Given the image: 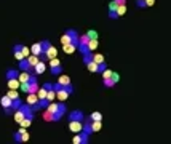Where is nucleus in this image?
Returning <instances> with one entry per match:
<instances>
[{
  "instance_id": "obj_5",
  "label": "nucleus",
  "mask_w": 171,
  "mask_h": 144,
  "mask_svg": "<svg viewBox=\"0 0 171 144\" xmlns=\"http://www.w3.org/2000/svg\"><path fill=\"white\" fill-rule=\"evenodd\" d=\"M50 74L51 75H61L62 74V66L59 63L58 58H53L50 59Z\"/></svg>"
},
{
  "instance_id": "obj_15",
  "label": "nucleus",
  "mask_w": 171,
  "mask_h": 144,
  "mask_svg": "<svg viewBox=\"0 0 171 144\" xmlns=\"http://www.w3.org/2000/svg\"><path fill=\"white\" fill-rule=\"evenodd\" d=\"M31 53H32V55H37V56H40V55L43 53V50H42V43H40V42L34 43V45L31 46Z\"/></svg>"
},
{
  "instance_id": "obj_36",
  "label": "nucleus",
  "mask_w": 171,
  "mask_h": 144,
  "mask_svg": "<svg viewBox=\"0 0 171 144\" xmlns=\"http://www.w3.org/2000/svg\"><path fill=\"white\" fill-rule=\"evenodd\" d=\"M117 5H126V0H115Z\"/></svg>"
},
{
  "instance_id": "obj_30",
  "label": "nucleus",
  "mask_w": 171,
  "mask_h": 144,
  "mask_svg": "<svg viewBox=\"0 0 171 144\" xmlns=\"http://www.w3.org/2000/svg\"><path fill=\"white\" fill-rule=\"evenodd\" d=\"M6 94L10 96L11 99H18V98H19V94H18V90H10V91H8Z\"/></svg>"
},
{
  "instance_id": "obj_3",
  "label": "nucleus",
  "mask_w": 171,
  "mask_h": 144,
  "mask_svg": "<svg viewBox=\"0 0 171 144\" xmlns=\"http://www.w3.org/2000/svg\"><path fill=\"white\" fill-rule=\"evenodd\" d=\"M39 79H37V74H31V77L27 79V82H23L21 83V90L27 94L31 93H37L39 91Z\"/></svg>"
},
{
  "instance_id": "obj_17",
  "label": "nucleus",
  "mask_w": 171,
  "mask_h": 144,
  "mask_svg": "<svg viewBox=\"0 0 171 144\" xmlns=\"http://www.w3.org/2000/svg\"><path fill=\"white\" fill-rule=\"evenodd\" d=\"M37 103H39V96H37V93H31V94H27V104L35 106Z\"/></svg>"
},
{
  "instance_id": "obj_25",
  "label": "nucleus",
  "mask_w": 171,
  "mask_h": 144,
  "mask_svg": "<svg viewBox=\"0 0 171 144\" xmlns=\"http://www.w3.org/2000/svg\"><path fill=\"white\" fill-rule=\"evenodd\" d=\"M90 119L94 122V120H102V114L101 112H93V114H90Z\"/></svg>"
},
{
  "instance_id": "obj_2",
  "label": "nucleus",
  "mask_w": 171,
  "mask_h": 144,
  "mask_svg": "<svg viewBox=\"0 0 171 144\" xmlns=\"http://www.w3.org/2000/svg\"><path fill=\"white\" fill-rule=\"evenodd\" d=\"M34 109H32V106L31 104H23L18 111H15V120L19 123L21 120L24 119H29V120H34Z\"/></svg>"
},
{
  "instance_id": "obj_21",
  "label": "nucleus",
  "mask_w": 171,
  "mask_h": 144,
  "mask_svg": "<svg viewBox=\"0 0 171 144\" xmlns=\"http://www.w3.org/2000/svg\"><path fill=\"white\" fill-rule=\"evenodd\" d=\"M93 59H94V63H96V64H102V63H106V61H104V55H101V53L93 55Z\"/></svg>"
},
{
  "instance_id": "obj_23",
  "label": "nucleus",
  "mask_w": 171,
  "mask_h": 144,
  "mask_svg": "<svg viewBox=\"0 0 171 144\" xmlns=\"http://www.w3.org/2000/svg\"><path fill=\"white\" fill-rule=\"evenodd\" d=\"M87 35L90 37V40H98V32L94 31V29H90V31L87 32Z\"/></svg>"
},
{
  "instance_id": "obj_8",
  "label": "nucleus",
  "mask_w": 171,
  "mask_h": 144,
  "mask_svg": "<svg viewBox=\"0 0 171 144\" xmlns=\"http://www.w3.org/2000/svg\"><path fill=\"white\" fill-rule=\"evenodd\" d=\"M85 114L82 112V111H79V109H74V111H71L69 112V120H79V122H85Z\"/></svg>"
},
{
  "instance_id": "obj_6",
  "label": "nucleus",
  "mask_w": 171,
  "mask_h": 144,
  "mask_svg": "<svg viewBox=\"0 0 171 144\" xmlns=\"http://www.w3.org/2000/svg\"><path fill=\"white\" fill-rule=\"evenodd\" d=\"M75 144H88L90 142V136L87 133H83V131H79V133H75V136L72 139Z\"/></svg>"
},
{
  "instance_id": "obj_1",
  "label": "nucleus",
  "mask_w": 171,
  "mask_h": 144,
  "mask_svg": "<svg viewBox=\"0 0 171 144\" xmlns=\"http://www.w3.org/2000/svg\"><path fill=\"white\" fill-rule=\"evenodd\" d=\"M67 112V106L62 101L61 103H50V106L43 111V120L45 122H59L64 114Z\"/></svg>"
},
{
  "instance_id": "obj_34",
  "label": "nucleus",
  "mask_w": 171,
  "mask_h": 144,
  "mask_svg": "<svg viewBox=\"0 0 171 144\" xmlns=\"http://www.w3.org/2000/svg\"><path fill=\"white\" fill-rule=\"evenodd\" d=\"M136 7L138 8H146V0H136Z\"/></svg>"
},
{
  "instance_id": "obj_19",
  "label": "nucleus",
  "mask_w": 171,
  "mask_h": 144,
  "mask_svg": "<svg viewBox=\"0 0 171 144\" xmlns=\"http://www.w3.org/2000/svg\"><path fill=\"white\" fill-rule=\"evenodd\" d=\"M46 94H48V88L43 85V86H40L39 88V91H37V96H39V99H43V98H46Z\"/></svg>"
},
{
  "instance_id": "obj_12",
  "label": "nucleus",
  "mask_w": 171,
  "mask_h": 144,
  "mask_svg": "<svg viewBox=\"0 0 171 144\" xmlns=\"http://www.w3.org/2000/svg\"><path fill=\"white\" fill-rule=\"evenodd\" d=\"M83 128V122H79V120H69V130L72 133H79L82 131Z\"/></svg>"
},
{
  "instance_id": "obj_9",
  "label": "nucleus",
  "mask_w": 171,
  "mask_h": 144,
  "mask_svg": "<svg viewBox=\"0 0 171 144\" xmlns=\"http://www.w3.org/2000/svg\"><path fill=\"white\" fill-rule=\"evenodd\" d=\"M50 99L48 98H43V99H39V103H37L35 106H32V109L37 112V111H45L46 107H48V106H50Z\"/></svg>"
},
{
  "instance_id": "obj_27",
  "label": "nucleus",
  "mask_w": 171,
  "mask_h": 144,
  "mask_svg": "<svg viewBox=\"0 0 171 144\" xmlns=\"http://www.w3.org/2000/svg\"><path fill=\"white\" fill-rule=\"evenodd\" d=\"M13 56L18 59V63H19L21 59H24V58H26V56H24V53H23V51H19V50H18V51H13Z\"/></svg>"
},
{
  "instance_id": "obj_24",
  "label": "nucleus",
  "mask_w": 171,
  "mask_h": 144,
  "mask_svg": "<svg viewBox=\"0 0 171 144\" xmlns=\"http://www.w3.org/2000/svg\"><path fill=\"white\" fill-rule=\"evenodd\" d=\"M91 127H93V131L96 133V131H99L101 130V120H91Z\"/></svg>"
},
{
  "instance_id": "obj_16",
  "label": "nucleus",
  "mask_w": 171,
  "mask_h": 144,
  "mask_svg": "<svg viewBox=\"0 0 171 144\" xmlns=\"http://www.w3.org/2000/svg\"><path fill=\"white\" fill-rule=\"evenodd\" d=\"M6 85L10 90H18V86H21L19 79H11V80H6Z\"/></svg>"
},
{
  "instance_id": "obj_18",
  "label": "nucleus",
  "mask_w": 171,
  "mask_h": 144,
  "mask_svg": "<svg viewBox=\"0 0 171 144\" xmlns=\"http://www.w3.org/2000/svg\"><path fill=\"white\" fill-rule=\"evenodd\" d=\"M13 141L15 142H23V127H21V130H18V131H15L13 133Z\"/></svg>"
},
{
  "instance_id": "obj_4",
  "label": "nucleus",
  "mask_w": 171,
  "mask_h": 144,
  "mask_svg": "<svg viewBox=\"0 0 171 144\" xmlns=\"http://www.w3.org/2000/svg\"><path fill=\"white\" fill-rule=\"evenodd\" d=\"M0 104H2V109H3L5 115H11L15 112V109H13V99L8 94H5V96L0 98Z\"/></svg>"
},
{
  "instance_id": "obj_20",
  "label": "nucleus",
  "mask_w": 171,
  "mask_h": 144,
  "mask_svg": "<svg viewBox=\"0 0 171 144\" xmlns=\"http://www.w3.org/2000/svg\"><path fill=\"white\" fill-rule=\"evenodd\" d=\"M85 66L88 67V71H90V72H98V64L94 63V59H91L88 64H85Z\"/></svg>"
},
{
  "instance_id": "obj_33",
  "label": "nucleus",
  "mask_w": 171,
  "mask_h": 144,
  "mask_svg": "<svg viewBox=\"0 0 171 144\" xmlns=\"http://www.w3.org/2000/svg\"><path fill=\"white\" fill-rule=\"evenodd\" d=\"M27 139H29V133H27V130L23 127V142H26Z\"/></svg>"
},
{
  "instance_id": "obj_14",
  "label": "nucleus",
  "mask_w": 171,
  "mask_h": 144,
  "mask_svg": "<svg viewBox=\"0 0 171 144\" xmlns=\"http://www.w3.org/2000/svg\"><path fill=\"white\" fill-rule=\"evenodd\" d=\"M45 69H46V66H45V61H39L35 64V67H34V74H37V75H40V74H43L45 72Z\"/></svg>"
},
{
  "instance_id": "obj_35",
  "label": "nucleus",
  "mask_w": 171,
  "mask_h": 144,
  "mask_svg": "<svg viewBox=\"0 0 171 144\" xmlns=\"http://www.w3.org/2000/svg\"><path fill=\"white\" fill-rule=\"evenodd\" d=\"M154 2H155V0H146V7H152Z\"/></svg>"
},
{
  "instance_id": "obj_31",
  "label": "nucleus",
  "mask_w": 171,
  "mask_h": 144,
  "mask_svg": "<svg viewBox=\"0 0 171 144\" xmlns=\"http://www.w3.org/2000/svg\"><path fill=\"white\" fill-rule=\"evenodd\" d=\"M107 69V64L106 63H102V64H98V74H102L104 71Z\"/></svg>"
},
{
  "instance_id": "obj_28",
  "label": "nucleus",
  "mask_w": 171,
  "mask_h": 144,
  "mask_svg": "<svg viewBox=\"0 0 171 144\" xmlns=\"http://www.w3.org/2000/svg\"><path fill=\"white\" fill-rule=\"evenodd\" d=\"M23 106V101H21V98H18V99H13V109L15 111H18Z\"/></svg>"
},
{
  "instance_id": "obj_26",
  "label": "nucleus",
  "mask_w": 171,
  "mask_h": 144,
  "mask_svg": "<svg viewBox=\"0 0 171 144\" xmlns=\"http://www.w3.org/2000/svg\"><path fill=\"white\" fill-rule=\"evenodd\" d=\"M88 48H90V51L93 53V51L98 48V40H90V42H88Z\"/></svg>"
},
{
  "instance_id": "obj_22",
  "label": "nucleus",
  "mask_w": 171,
  "mask_h": 144,
  "mask_svg": "<svg viewBox=\"0 0 171 144\" xmlns=\"http://www.w3.org/2000/svg\"><path fill=\"white\" fill-rule=\"evenodd\" d=\"M125 13H126V5H118V8H117V16L122 18Z\"/></svg>"
},
{
  "instance_id": "obj_29",
  "label": "nucleus",
  "mask_w": 171,
  "mask_h": 144,
  "mask_svg": "<svg viewBox=\"0 0 171 144\" xmlns=\"http://www.w3.org/2000/svg\"><path fill=\"white\" fill-rule=\"evenodd\" d=\"M58 82H59L61 85H69V83H71V79H69L67 75H61V79H59Z\"/></svg>"
},
{
  "instance_id": "obj_32",
  "label": "nucleus",
  "mask_w": 171,
  "mask_h": 144,
  "mask_svg": "<svg viewBox=\"0 0 171 144\" xmlns=\"http://www.w3.org/2000/svg\"><path fill=\"white\" fill-rule=\"evenodd\" d=\"M112 74H113V72H112L110 69H106V71L102 72V77H104V79H110V77H112Z\"/></svg>"
},
{
  "instance_id": "obj_11",
  "label": "nucleus",
  "mask_w": 171,
  "mask_h": 144,
  "mask_svg": "<svg viewBox=\"0 0 171 144\" xmlns=\"http://www.w3.org/2000/svg\"><path fill=\"white\" fill-rule=\"evenodd\" d=\"M11 79H19V69L8 67V69L5 71V80H11Z\"/></svg>"
},
{
  "instance_id": "obj_7",
  "label": "nucleus",
  "mask_w": 171,
  "mask_h": 144,
  "mask_svg": "<svg viewBox=\"0 0 171 144\" xmlns=\"http://www.w3.org/2000/svg\"><path fill=\"white\" fill-rule=\"evenodd\" d=\"M118 80H120L118 74L113 72L110 79H104V80H102V86H104V88H112V86H115V85H117V82H118Z\"/></svg>"
},
{
  "instance_id": "obj_13",
  "label": "nucleus",
  "mask_w": 171,
  "mask_h": 144,
  "mask_svg": "<svg viewBox=\"0 0 171 144\" xmlns=\"http://www.w3.org/2000/svg\"><path fill=\"white\" fill-rule=\"evenodd\" d=\"M82 131H83V133H87L88 136H90V134H93V133H94V131H93V127H91V119H90V117H87V119H85Z\"/></svg>"
},
{
  "instance_id": "obj_10",
  "label": "nucleus",
  "mask_w": 171,
  "mask_h": 144,
  "mask_svg": "<svg viewBox=\"0 0 171 144\" xmlns=\"http://www.w3.org/2000/svg\"><path fill=\"white\" fill-rule=\"evenodd\" d=\"M117 8H118L117 2H115V0H112V2L109 3V18L112 19V21L118 19V16H117Z\"/></svg>"
}]
</instances>
